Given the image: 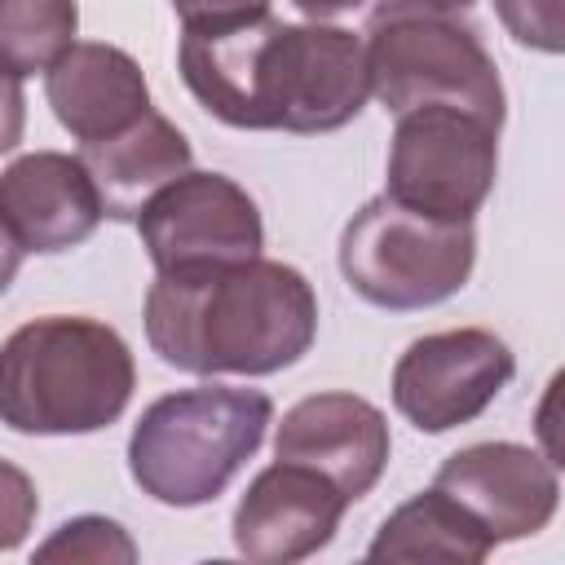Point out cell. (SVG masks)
<instances>
[{
	"label": "cell",
	"instance_id": "cell-1",
	"mask_svg": "<svg viewBox=\"0 0 565 565\" xmlns=\"http://www.w3.org/2000/svg\"><path fill=\"white\" fill-rule=\"evenodd\" d=\"M177 71L212 119L243 132H335L371 97L362 35L274 13L181 26Z\"/></svg>",
	"mask_w": 565,
	"mask_h": 565
},
{
	"label": "cell",
	"instance_id": "cell-2",
	"mask_svg": "<svg viewBox=\"0 0 565 565\" xmlns=\"http://www.w3.org/2000/svg\"><path fill=\"white\" fill-rule=\"evenodd\" d=\"M146 340L185 375H274L313 349L318 296L269 256L163 269L146 291Z\"/></svg>",
	"mask_w": 565,
	"mask_h": 565
},
{
	"label": "cell",
	"instance_id": "cell-3",
	"mask_svg": "<svg viewBox=\"0 0 565 565\" xmlns=\"http://www.w3.org/2000/svg\"><path fill=\"white\" fill-rule=\"evenodd\" d=\"M137 388L128 340L84 313H44L0 344V424L22 437L110 428Z\"/></svg>",
	"mask_w": 565,
	"mask_h": 565
},
{
	"label": "cell",
	"instance_id": "cell-4",
	"mask_svg": "<svg viewBox=\"0 0 565 565\" xmlns=\"http://www.w3.org/2000/svg\"><path fill=\"white\" fill-rule=\"evenodd\" d=\"M274 402L260 388L194 384L154 397L128 437V472L163 508L212 503L260 450Z\"/></svg>",
	"mask_w": 565,
	"mask_h": 565
},
{
	"label": "cell",
	"instance_id": "cell-5",
	"mask_svg": "<svg viewBox=\"0 0 565 565\" xmlns=\"http://www.w3.org/2000/svg\"><path fill=\"white\" fill-rule=\"evenodd\" d=\"M366 75L371 97L402 115L415 106H459L494 128H503V79L481 44L477 26L455 13H433L406 0H384L366 31Z\"/></svg>",
	"mask_w": 565,
	"mask_h": 565
},
{
	"label": "cell",
	"instance_id": "cell-6",
	"mask_svg": "<svg viewBox=\"0 0 565 565\" xmlns=\"http://www.w3.org/2000/svg\"><path fill=\"white\" fill-rule=\"evenodd\" d=\"M340 274L375 309H433L463 291L477 265L472 221H437L388 194L366 199L340 234Z\"/></svg>",
	"mask_w": 565,
	"mask_h": 565
},
{
	"label": "cell",
	"instance_id": "cell-7",
	"mask_svg": "<svg viewBox=\"0 0 565 565\" xmlns=\"http://www.w3.org/2000/svg\"><path fill=\"white\" fill-rule=\"evenodd\" d=\"M499 177V128L459 106H415L397 115L384 194L437 221H472Z\"/></svg>",
	"mask_w": 565,
	"mask_h": 565
},
{
	"label": "cell",
	"instance_id": "cell-8",
	"mask_svg": "<svg viewBox=\"0 0 565 565\" xmlns=\"http://www.w3.org/2000/svg\"><path fill=\"white\" fill-rule=\"evenodd\" d=\"M516 375L503 335L486 327H455L419 335L393 362V406L419 433H450L486 415V406Z\"/></svg>",
	"mask_w": 565,
	"mask_h": 565
},
{
	"label": "cell",
	"instance_id": "cell-9",
	"mask_svg": "<svg viewBox=\"0 0 565 565\" xmlns=\"http://www.w3.org/2000/svg\"><path fill=\"white\" fill-rule=\"evenodd\" d=\"M132 225L154 274L247 260L265 247L256 199L225 172H181L141 203Z\"/></svg>",
	"mask_w": 565,
	"mask_h": 565
},
{
	"label": "cell",
	"instance_id": "cell-10",
	"mask_svg": "<svg viewBox=\"0 0 565 565\" xmlns=\"http://www.w3.org/2000/svg\"><path fill=\"white\" fill-rule=\"evenodd\" d=\"M433 486L446 490L494 539V547L547 530L561 508L556 459L521 441H472L446 455Z\"/></svg>",
	"mask_w": 565,
	"mask_h": 565
},
{
	"label": "cell",
	"instance_id": "cell-11",
	"mask_svg": "<svg viewBox=\"0 0 565 565\" xmlns=\"http://www.w3.org/2000/svg\"><path fill=\"white\" fill-rule=\"evenodd\" d=\"M349 499L331 477L309 463L274 459L252 477L234 508V547L256 565H291L322 552L344 516Z\"/></svg>",
	"mask_w": 565,
	"mask_h": 565
},
{
	"label": "cell",
	"instance_id": "cell-12",
	"mask_svg": "<svg viewBox=\"0 0 565 565\" xmlns=\"http://www.w3.org/2000/svg\"><path fill=\"white\" fill-rule=\"evenodd\" d=\"M388 450H393V437H388L384 411L358 393L300 397L274 433L278 459L318 468L322 477L340 486L349 503L375 490V481L388 468Z\"/></svg>",
	"mask_w": 565,
	"mask_h": 565
},
{
	"label": "cell",
	"instance_id": "cell-13",
	"mask_svg": "<svg viewBox=\"0 0 565 565\" xmlns=\"http://www.w3.org/2000/svg\"><path fill=\"white\" fill-rule=\"evenodd\" d=\"M0 221L22 252H71L106 221L102 194L79 154L31 150L0 172Z\"/></svg>",
	"mask_w": 565,
	"mask_h": 565
},
{
	"label": "cell",
	"instance_id": "cell-14",
	"mask_svg": "<svg viewBox=\"0 0 565 565\" xmlns=\"http://www.w3.org/2000/svg\"><path fill=\"white\" fill-rule=\"evenodd\" d=\"M44 97L79 146L106 141L150 110V84L141 66L132 53L106 40H75L44 71Z\"/></svg>",
	"mask_w": 565,
	"mask_h": 565
},
{
	"label": "cell",
	"instance_id": "cell-15",
	"mask_svg": "<svg viewBox=\"0 0 565 565\" xmlns=\"http://www.w3.org/2000/svg\"><path fill=\"white\" fill-rule=\"evenodd\" d=\"M79 159L102 194V212L110 221H137L141 203L154 190H163L168 181L190 172L194 150L168 115L146 110L132 128H124L106 141L79 146Z\"/></svg>",
	"mask_w": 565,
	"mask_h": 565
},
{
	"label": "cell",
	"instance_id": "cell-16",
	"mask_svg": "<svg viewBox=\"0 0 565 565\" xmlns=\"http://www.w3.org/2000/svg\"><path fill=\"white\" fill-rule=\"evenodd\" d=\"M490 552L494 539L437 486L393 508L366 547L371 561H446V565H481Z\"/></svg>",
	"mask_w": 565,
	"mask_h": 565
},
{
	"label": "cell",
	"instance_id": "cell-17",
	"mask_svg": "<svg viewBox=\"0 0 565 565\" xmlns=\"http://www.w3.org/2000/svg\"><path fill=\"white\" fill-rule=\"evenodd\" d=\"M79 31L75 0H0V71L13 79L44 75Z\"/></svg>",
	"mask_w": 565,
	"mask_h": 565
},
{
	"label": "cell",
	"instance_id": "cell-18",
	"mask_svg": "<svg viewBox=\"0 0 565 565\" xmlns=\"http://www.w3.org/2000/svg\"><path fill=\"white\" fill-rule=\"evenodd\" d=\"M40 561H137V543L110 516H75L35 547Z\"/></svg>",
	"mask_w": 565,
	"mask_h": 565
},
{
	"label": "cell",
	"instance_id": "cell-19",
	"mask_svg": "<svg viewBox=\"0 0 565 565\" xmlns=\"http://www.w3.org/2000/svg\"><path fill=\"white\" fill-rule=\"evenodd\" d=\"M494 13L516 44L552 57L565 49V0H494Z\"/></svg>",
	"mask_w": 565,
	"mask_h": 565
},
{
	"label": "cell",
	"instance_id": "cell-20",
	"mask_svg": "<svg viewBox=\"0 0 565 565\" xmlns=\"http://www.w3.org/2000/svg\"><path fill=\"white\" fill-rule=\"evenodd\" d=\"M35 512H40V494H35V481L0 459V552H13L26 543L31 525H35Z\"/></svg>",
	"mask_w": 565,
	"mask_h": 565
},
{
	"label": "cell",
	"instance_id": "cell-21",
	"mask_svg": "<svg viewBox=\"0 0 565 565\" xmlns=\"http://www.w3.org/2000/svg\"><path fill=\"white\" fill-rule=\"evenodd\" d=\"M181 26H230L269 13V0H172Z\"/></svg>",
	"mask_w": 565,
	"mask_h": 565
},
{
	"label": "cell",
	"instance_id": "cell-22",
	"mask_svg": "<svg viewBox=\"0 0 565 565\" xmlns=\"http://www.w3.org/2000/svg\"><path fill=\"white\" fill-rule=\"evenodd\" d=\"M26 132V93L22 79L0 71V154H9Z\"/></svg>",
	"mask_w": 565,
	"mask_h": 565
},
{
	"label": "cell",
	"instance_id": "cell-23",
	"mask_svg": "<svg viewBox=\"0 0 565 565\" xmlns=\"http://www.w3.org/2000/svg\"><path fill=\"white\" fill-rule=\"evenodd\" d=\"M22 256H26V252L18 247V238L9 234V225L0 221V296H4V291H9V282L18 278V265H22Z\"/></svg>",
	"mask_w": 565,
	"mask_h": 565
},
{
	"label": "cell",
	"instance_id": "cell-24",
	"mask_svg": "<svg viewBox=\"0 0 565 565\" xmlns=\"http://www.w3.org/2000/svg\"><path fill=\"white\" fill-rule=\"evenodd\" d=\"M309 22H327V18H340L349 9H362L366 0H291Z\"/></svg>",
	"mask_w": 565,
	"mask_h": 565
},
{
	"label": "cell",
	"instance_id": "cell-25",
	"mask_svg": "<svg viewBox=\"0 0 565 565\" xmlns=\"http://www.w3.org/2000/svg\"><path fill=\"white\" fill-rule=\"evenodd\" d=\"M406 4H419V9H433V13H463L477 0H406Z\"/></svg>",
	"mask_w": 565,
	"mask_h": 565
}]
</instances>
